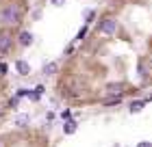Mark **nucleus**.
Returning a JSON list of instances; mask_svg holds the SVG:
<instances>
[{"label": "nucleus", "mask_w": 152, "mask_h": 147, "mask_svg": "<svg viewBox=\"0 0 152 147\" xmlns=\"http://www.w3.org/2000/svg\"><path fill=\"white\" fill-rule=\"evenodd\" d=\"M18 41H20L24 48H28V46L33 43V35H31L28 30H22V33H20V37H18Z\"/></svg>", "instance_id": "nucleus-6"}, {"label": "nucleus", "mask_w": 152, "mask_h": 147, "mask_svg": "<svg viewBox=\"0 0 152 147\" xmlns=\"http://www.w3.org/2000/svg\"><path fill=\"white\" fill-rule=\"evenodd\" d=\"M137 147H152V143H148V141H141V143L137 145Z\"/></svg>", "instance_id": "nucleus-18"}, {"label": "nucleus", "mask_w": 152, "mask_h": 147, "mask_svg": "<svg viewBox=\"0 0 152 147\" xmlns=\"http://www.w3.org/2000/svg\"><path fill=\"white\" fill-rule=\"evenodd\" d=\"M28 121H31V117H28V115H20V117L15 119V125H20V128H22V125H26Z\"/></svg>", "instance_id": "nucleus-11"}, {"label": "nucleus", "mask_w": 152, "mask_h": 147, "mask_svg": "<svg viewBox=\"0 0 152 147\" xmlns=\"http://www.w3.org/2000/svg\"><path fill=\"white\" fill-rule=\"evenodd\" d=\"M41 95H44V85H37L35 89L31 91V100H35V102L41 100Z\"/></svg>", "instance_id": "nucleus-8"}, {"label": "nucleus", "mask_w": 152, "mask_h": 147, "mask_svg": "<svg viewBox=\"0 0 152 147\" xmlns=\"http://www.w3.org/2000/svg\"><path fill=\"white\" fill-rule=\"evenodd\" d=\"M18 100H20V97H11V100H9V106H18Z\"/></svg>", "instance_id": "nucleus-16"}, {"label": "nucleus", "mask_w": 152, "mask_h": 147, "mask_svg": "<svg viewBox=\"0 0 152 147\" xmlns=\"http://www.w3.org/2000/svg\"><path fill=\"white\" fill-rule=\"evenodd\" d=\"M0 147H9V143H7L4 136H0Z\"/></svg>", "instance_id": "nucleus-17"}, {"label": "nucleus", "mask_w": 152, "mask_h": 147, "mask_svg": "<svg viewBox=\"0 0 152 147\" xmlns=\"http://www.w3.org/2000/svg\"><path fill=\"white\" fill-rule=\"evenodd\" d=\"M72 52H74V43H72V46H67V48H65V54H72Z\"/></svg>", "instance_id": "nucleus-19"}, {"label": "nucleus", "mask_w": 152, "mask_h": 147, "mask_svg": "<svg viewBox=\"0 0 152 147\" xmlns=\"http://www.w3.org/2000/svg\"><path fill=\"white\" fill-rule=\"evenodd\" d=\"M50 2H52L54 7H63V4H65V0H50Z\"/></svg>", "instance_id": "nucleus-15"}, {"label": "nucleus", "mask_w": 152, "mask_h": 147, "mask_svg": "<svg viewBox=\"0 0 152 147\" xmlns=\"http://www.w3.org/2000/svg\"><path fill=\"white\" fill-rule=\"evenodd\" d=\"M0 22L4 26H15L22 22V9L15 4V2H9L0 9Z\"/></svg>", "instance_id": "nucleus-1"}, {"label": "nucleus", "mask_w": 152, "mask_h": 147, "mask_svg": "<svg viewBox=\"0 0 152 147\" xmlns=\"http://www.w3.org/2000/svg\"><path fill=\"white\" fill-rule=\"evenodd\" d=\"M15 97H20V100H22V97H31V91H28V89H20Z\"/></svg>", "instance_id": "nucleus-13"}, {"label": "nucleus", "mask_w": 152, "mask_h": 147, "mask_svg": "<svg viewBox=\"0 0 152 147\" xmlns=\"http://www.w3.org/2000/svg\"><path fill=\"white\" fill-rule=\"evenodd\" d=\"M76 128H78V125H76V121H65V125H63V132H65V134H74V132H76Z\"/></svg>", "instance_id": "nucleus-9"}, {"label": "nucleus", "mask_w": 152, "mask_h": 147, "mask_svg": "<svg viewBox=\"0 0 152 147\" xmlns=\"http://www.w3.org/2000/svg\"><path fill=\"white\" fill-rule=\"evenodd\" d=\"M143 106H146V100H137V102L130 104V113H139Z\"/></svg>", "instance_id": "nucleus-10"}, {"label": "nucleus", "mask_w": 152, "mask_h": 147, "mask_svg": "<svg viewBox=\"0 0 152 147\" xmlns=\"http://www.w3.org/2000/svg\"><path fill=\"white\" fill-rule=\"evenodd\" d=\"M15 69H18L22 76H28V74H31V65H28L26 61H18V63H15Z\"/></svg>", "instance_id": "nucleus-7"}, {"label": "nucleus", "mask_w": 152, "mask_h": 147, "mask_svg": "<svg viewBox=\"0 0 152 147\" xmlns=\"http://www.w3.org/2000/svg\"><path fill=\"white\" fill-rule=\"evenodd\" d=\"M122 102V97H107L104 100V106H117Z\"/></svg>", "instance_id": "nucleus-12"}, {"label": "nucleus", "mask_w": 152, "mask_h": 147, "mask_svg": "<svg viewBox=\"0 0 152 147\" xmlns=\"http://www.w3.org/2000/svg\"><path fill=\"white\" fill-rule=\"evenodd\" d=\"M98 30L102 35H109V37H113V35L117 33V22L113 15H102L100 22H98Z\"/></svg>", "instance_id": "nucleus-2"}, {"label": "nucleus", "mask_w": 152, "mask_h": 147, "mask_svg": "<svg viewBox=\"0 0 152 147\" xmlns=\"http://www.w3.org/2000/svg\"><path fill=\"white\" fill-rule=\"evenodd\" d=\"M13 48V35L11 30H0V52H11Z\"/></svg>", "instance_id": "nucleus-3"}, {"label": "nucleus", "mask_w": 152, "mask_h": 147, "mask_svg": "<svg viewBox=\"0 0 152 147\" xmlns=\"http://www.w3.org/2000/svg\"><path fill=\"white\" fill-rule=\"evenodd\" d=\"M9 72V67H7V63H0V74H7Z\"/></svg>", "instance_id": "nucleus-14"}, {"label": "nucleus", "mask_w": 152, "mask_h": 147, "mask_svg": "<svg viewBox=\"0 0 152 147\" xmlns=\"http://www.w3.org/2000/svg\"><path fill=\"white\" fill-rule=\"evenodd\" d=\"M124 91H126V85H124V82H109L107 85V95L109 97H122Z\"/></svg>", "instance_id": "nucleus-4"}, {"label": "nucleus", "mask_w": 152, "mask_h": 147, "mask_svg": "<svg viewBox=\"0 0 152 147\" xmlns=\"http://www.w3.org/2000/svg\"><path fill=\"white\" fill-rule=\"evenodd\" d=\"M57 69H59V65L54 61H50V63H46V65H44L41 74H44V76H54V74H57Z\"/></svg>", "instance_id": "nucleus-5"}]
</instances>
